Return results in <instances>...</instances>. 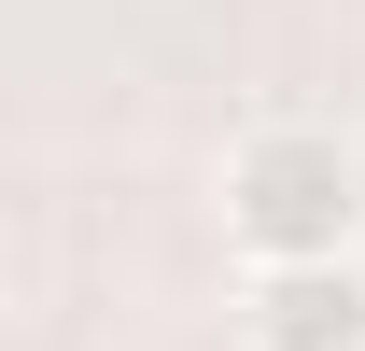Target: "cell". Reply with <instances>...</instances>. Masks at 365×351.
<instances>
[{
  "instance_id": "6da1fadb",
  "label": "cell",
  "mask_w": 365,
  "mask_h": 351,
  "mask_svg": "<svg viewBox=\"0 0 365 351\" xmlns=\"http://www.w3.org/2000/svg\"><path fill=\"white\" fill-rule=\"evenodd\" d=\"M225 239L239 267H351L365 253V141L309 127V113H267V127L225 141Z\"/></svg>"
},
{
  "instance_id": "7a4b0ae2",
  "label": "cell",
  "mask_w": 365,
  "mask_h": 351,
  "mask_svg": "<svg viewBox=\"0 0 365 351\" xmlns=\"http://www.w3.org/2000/svg\"><path fill=\"white\" fill-rule=\"evenodd\" d=\"M239 351H365V253L351 267H267L239 295Z\"/></svg>"
}]
</instances>
